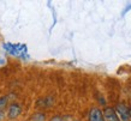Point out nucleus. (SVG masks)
Returning a JSON list of instances; mask_svg holds the SVG:
<instances>
[{
  "mask_svg": "<svg viewBox=\"0 0 131 121\" xmlns=\"http://www.w3.org/2000/svg\"><path fill=\"white\" fill-rule=\"evenodd\" d=\"M102 115L105 121H119L117 114L114 112V108H112V107H106L102 110Z\"/></svg>",
  "mask_w": 131,
  "mask_h": 121,
  "instance_id": "7ed1b4c3",
  "label": "nucleus"
},
{
  "mask_svg": "<svg viewBox=\"0 0 131 121\" xmlns=\"http://www.w3.org/2000/svg\"><path fill=\"white\" fill-rule=\"evenodd\" d=\"M114 112L118 116L119 121H130V116H129V108L124 103H118L114 107Z\"/></svg>",
  "mask_w": 131,
  "mask_h": 121,
  "instance_id": "f257e3e1",
  "label": "nucleus"
},
{
  "mask_svg": "<svg viewBox=\"0 0 131 121\" xmlns=\"http://www.w3.org/2000/svg\"><path fill=\"white\" fill-rule=\"evenodd\" d=\"M31 121H46V115L41 112H37L31 116Z\"/></svg>",
  "mask_w": 131,
  "mask_h": 121,
  "instance_id": "39448f33",
  "label": "nucleus"
},
{
  "mask_svg": "<svg viewBox=\"0 0 131 121\" xmlns=\"http://www.w3.org/2000/svg\"><path fill=\"white\" fill-rule=\"evenodd\" d=\"M6 105H7V97H1L0 98V112H3V109Z\"/></svg>",
  "mask_w": 131,
  "mask_h": 121,
  "instance_id": "423d86ee",
  "label": "nucleus"
},
{
  "mask_svg": "<svg viewBox=\"0 0 131 121\" xmlns=\"http://www.w3.org/2000/svg\"><path fill=\"white\" fill-rule=\"evenodd\" d=\"M89 121H105L102 110L100 108H91L89 112Z\"/></svg>",
  "mask_w": 131,
  "mask_h": 121,
  "instance_id": "20e7f679",
  "label": "nucleus"
},
{
  "mask_svg": "<svg viewBox=\"0 0 131 121\" xmlns=\"http://www.w3.org/2000/svg\"><path fill=\"white\" fill-rule=\"evenodd\" d=\"M49 121H64V120H63V117L61 116H53Z\"/></svg>",
  "mask_w": 131,
  "mask_h": 121,
  "instance_id": "0eeeda50",
  "label": "nucleus"
},
{
  "mask_svg": "<svg viewBox=\"0 0 131 121\" xmlns=\"http://www.w3.org/2000/svg\"><path fill=\"white\" fill-rule=\"evenodd\" d=\"M129 116H130V120H131V107L129 108Z\"/></svg>",
  "mask_w": 131,
  "mask_h": 121,
  "instance_id": "6e6552de",
  "label": "nucleus"
},
{
  "mask_svg": "<svg viewBox=\"0 0 131 121\" xmlns=\"http://www.w3.org/2000/svg\"><path fill=\"white\" fill-rule=\"evenodd\" d=\"M22 114V107L18 103H11L7 108V117L8 119H17Z\"/></svg>",
  "mask_w": 131,
  "mask_h": 121,
  "instance_id": "f03ea898",
  "label": "nucleus"
}]
</instances>
